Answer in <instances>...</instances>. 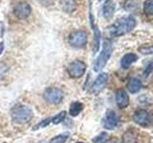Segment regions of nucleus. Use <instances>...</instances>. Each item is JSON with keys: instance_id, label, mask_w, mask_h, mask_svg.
<instances>
[{"instance_id": "6ab92c4d", "label": "nucleus", "mask_w": 153, "mask_h": 143, "mask_svg": "<svg viewBox=\"0 0 153 143\" xmlns=\"http://www.w3.org/2000/svg\"><path fill=\"white\" fill-rule=\"evenodd\" d=\"M66 114H67L66 111H62V112L59 113V114H56V116H55L52 118V122L54 124H59V123L62 122L65 119Z\"/></svg>"}, {"instance_id": "7ed1b4c3", "label": "nucleus", "mask_w": 153, "mask_h": 143, "mask_svg": "<svg viewBox=\"0 0 153 143\" xmlns=\"http://www.w3.org/2000/svg\"><path fill=\"white\" fill-rule=\"evenodd\" d=\"M112 54V44L111 41L109 39H105L103 41V46L102 50L100 52V54L99 57L96 60L94 64V71L95 72H100L102 69H103V67L106 65L108 59L110 58Z\"/></svg>"}, {"instance_id": "0eeeda50", "label": "nucleus", "mask_w": 153, "mask_h": 143, "mask_svg": "<svg viewBox=\"0 0 153 143\" xmlns=\"http://www.w3.org/2000/svg\"><path fill=\"white\" fill-rule=\"evenodd\" d=\"M118 124V116L113 110H107L102 120V125L107 130H112Z\"/></svg>"}, {"instance_id": "9b49d317", "label": "nucleus", "mask_w": 153, "mask_h": 143, "mask_svg": "<svg viewBox=\"0 0 153 143\" xmlns=\"http://www.w3.org/2000/svg\"><path fill=\"white\" fill-rule=\"evenodd\" d=\"M116 10V3L114 0H105L102 6V15L105 19H111Z\"/></svg>"}, {"instance_id": "c756f323", "label": "nucleus", "mask_w": 153, "mask_h": 143, "mask_svg": "<svg viewBox=\"0 0 153 143\" xmlns=\"http://www.w3.org/2000/svg\"><path fill=\"white\" fill-rule=\"evenodd\" d=\"M76 143H83V142H76Z\"/></svg>"}, {"instance_id": "c85d7f7f", "label": "nucleus", "mask_w": 153, "mask_h": 143, "mask_svg": "<svg viewBox=\"0 0 153 143\" xmlns=\"http://www.w3.org/2000/svg\"><path fill=\"white\" fill-rule=\"evenodd\" d=\"M149 121H151V123L153 124V112H152L151 116H150V117H149Z\"/></svg>"}, {"instance_id": "aec40b11", "label": "nucleus", "mask_w": 153, "mask_h": 143, "mask_svg": "<svg viewBox=\"0 0 153 143\" xmlns=\"http://www.w3.org/2000/svg\"><path fill=\"white\" fill-rule=\"evenodd\" d=\"M139 52L143 55H153V45H143L139 48Z\"/></svg>"}, {"instance_id": "4be33fe9", "label": "nucleus", "mask_w": 153, "mask_h": 143, "mask_svg": "<svg viewBox=\"0 0 153 143\" xmlns=\"http://www.w3.org/2000/svg\"><path fill=\"white\" fill-rule=\"evenodd\" d=\"M107 137H108L107 133H105V132L100 133L99 136H97L96 137L93 138V142L94 143H104L107 140Z\"/></svg>"}, {"instance_id": "f8f14e48", "label": "nucleus", "mask_w": 153, "mask_h": 143, "mask_svg": "<svg viewBox=\"0 0 153 143\" xmlns=\"http://www.w3.org/2000/svg\"><path fill=\"white\" fill-rule=\"evenodd\" d=\"M116 102L119 108L124 109L129 105V97L128 94L124 90L119 89L116 92Z\"/></svg>"}, {"instance_id": "39448f33", "label": "nucleus", "mask_w": 153, "mask_h": 143, "mask_svg": "<svg viewBox=\"0 0 153 143\" xmlns=\"http://www.w3.org/2000/svg\"><path fill=\"white\" fill-rule=\"evenodd\" d=\"M87 39V33L84 31H76L69 35L68 42L72 47L79 49V48H82L86 45Z\"/></svg>"}, {"instance_id": "20e7f679", "label": "nucleus", "mask_w": 153, "mask_h": 143, "mask_svg": "<svg viewBox=\"0 0 153 143\" xmlns=\"http://www.w3.org/2000/svg\"><path fill=\"white\" fill-rule=\"evenodd\" d=\"M43 98L49 104H59L63 99V92L57 88H48L43 93Z\"/></svg>"}, {"instance_id": "393cba45", "label": "nucleus", "mask_w": 153, "mask_h": 143, "mask_svg": "<svg viewBox=\"0 0 153 143\" xmlns=\"http://www.w3.org/2000/svg\"><path fill=\"white\" fill-rule=\"evenodd\" d=\"M8 71H9V67L7 66V64H5L2 61H0V78H2L3 76H5V74L8 73Z\"/></svg>"}, {"instance_id": "ddd939ff", "label": "nucleus", "mask_w": 153, "mask_h": 143, "mask_svg": "<svg viewBox=\"0 0 153 143\" xmlns=\"http://www.w3.org/2000/svg\"><path fill=\"white\" fill-rule=\"evenodd\" d=\"M137 59L138 56L135 54H132V52L124 55L121 59V67L123 69H128L134 62L137 61Z\"/></svg>"}, {"instance_id": "f257e3e1", "label": "nucleus", "mask_w": 153, "mask_h": 143, "mask_svg": "<svg viewBox=\"0 0 153 143\" xmlns=\"http://www.w3.org/2000/svg\"><path fill=\"white\" fill-rule=\"evenodd\" d=\"M136 27V19L132 15L124 16L118 19V20L112 24L108 29L110 35L112 36H121L123 35L131 32Z\"/></svg>"}, {"instance_id": "2eb2a0df", "label": "nucleus", "mask_w": 153, "mask_h": 143, "mask_svg": "<svg viewBox=\"0 0 153 143\" xmlns=\"http://www.w3.org/2000/svg\"><path fill=\"white\" fill-rule=\"evenodd\" d=\"M94 30V38H93V52L96 54L100 49V32L97 26H92Z\"/></svg>"}, {"instance_id": "6e6552de", "label": "nucleus", "mask_w": 153, "mask_h": 143, "mask_svg": "<svg viewBox=\"0 0 153 143\" xmlns=\"http://www.w3.org/2000/svg\"><path fill=\"white\" fill-rule=\"evenodd\" d=\"M31 6L26 2H21L17 4L13 9V13L18 19H26L31 14Z\"/></svg>"}, {"instance_id": "a878e982", "label": "nucleus", "mask_w": 153, "mask_h": 143, "mask_svg": "<svg viewBox=\"0 0 153 143\" xmlns=\"http://www.w3.org/2000/svg\"><path fill=\"white\" fill-rule=\"evenodd\" d=\"M51 121H52V118H47V119H45V120H42L40 123H38L37 125H36L35 127H33V130H36V129H39V128H44V127H46Z\"/></svg>"}, {"instance_id": "f03ea898", "label": "nucleus", "mask_w": 153, "mask_h": 143, "mask_svg": "<svg viewBox=\"0 0 153 143\" xmlns=\"http://www.w3.org/2000/svg\"><path fill=\"white\" fill-rule=\"evenodd\" d=\"M12 119L17 124H25L33 118V111L25 105H16L12 110Z\"/></svg>"}, {"instance_id": "4468645a", "label": "nucleus", "mask_w": 153, "mask_h": 143, "mask_svg": "<svg viewBox=\"0 0 153 143\" xmlns=\"http://www.w3.org/2000/svg\"><path fill=\"white\" fill-rule=\"evenodd\" d=\"M126 88H127V90L131 94H136V93H138L139 91L142 89V82H141V80L136 78V77L130 78L128 82H127Z\"/></svg>"}, {"instance_id": "b1692460", "label": "nucleus", "mask_w": 153, "mask_h": 143, "mask_svg": "<svg viewBox=\"0 0 153 143\" xmlns=\"http://www.w3.org/2000/svg\"><path fill=\"white\" fill-rule=\"evenodd\" d=\"M124 8H126V11H132V10L137 8V1L136 0H127L124 5Z\"/></svg>"}, {"instance_id": "412c9836", "label": "nucleus", "mask_w": 153, "mask_h": 143, "mask_svg": "<svg viewBox=\"0 0 153 143\" xmlns=\"http://www.w3.org/2000/svg\"><path fill=\"white\" fill-rule=\"evenodd\" d=\"M123 143H135V136L133 133L128 131L126 133H124V135L123 136Z\"/></svg>"}, {"instance_id": "dca6fc26", "label": "nucleus", "mask_w": 153, "mask_h": 143, "mask_svg": "<svg viewBox=\"0 0 153 143\" xmlns=\"http://www.w3.org/2000/svg\"><path fill=\"white\" fill-rule=\"evenodd\" d=\"M83 109V104L79 101H75L70 105L69 108V114L72 116H76L81 113Z\"/></svg>"}, {"instance_id": "f3484780", "label": "nucleus", "mask_w": 153, "mask_h": 143, "mask_svg": "<svg viewBox=\"0 0 153 143\" xmlns=\"http://www.w3.org/2000/svg\"><path fill=\"white\" fill-rule=\"evenodd\" d=\"M61 8L66 13H72L76 9L75 0H61Z\"/></svg>"}, {"instance_id": "9d476101", "label": "nucleus", "mask_w": 153, "mask_h": 143, "mask_svg": "<svg viewBox=\"0 0 153 143\" xmlns=\"http://www.w3.org/2000/svg\"><path fill=\"white\" fill-rule=\"evenodd\" d=\"M133 120L141 126H147L149 124V114L146 110H138L134 114Z\"/></svg>"}, {"instance_id": "a211bd4d", "label": "nucleus", "mask_w": 153, "mask_h": 143, "mask_svg": "<svg viewBox=\"0 0 153 143\" xmlns=\"http://www.w3.org/2000/svg\"><path fill=\"white\" fill-rule=\"evenodd\" d=\"M143 12L147 15H153V0H146L143 2Z\"/></svg>"}, {"instance_id": "423d86ee", "label": "nucleus", "mask_w": 153, "mask_h": 143, "mask_svg": "<svg viewBox=\"0 0 153 143\" xmlns=\"http://www.w3.org/2000/svg\"><path fill=\"white\" fill-rule=\"evenodd\" d=\"M86 71V65L84 62L80 60H75L69 64L67 72L68 74L73 78H79L81 77Z\"/></svg>"}, {"instance_id": "bb28decb", "label": "nucleus", "mask_w": 153, "mask_h": 143, "mask_svg": "<svg viewBox=\"0 0 153 143\" xmlns=\"http://www.w3.org/2000/svg\"><path fill=\"white\" fill-rule=\"evenodd\" d=\"M152 70H153V62H150V63L146 67L145 71H143V76H145V77H147L148 74L151 73Z\"/></svg>"}, {"instance_id": "7c9ffc66", "label": "nucleus", "mask_w": 153, "mask_h": 143, "mask_svg": "<svg viewBox=\"0 0 153 143\" xmlns=\"http://www.w3.org/2000/svg\"><path fill=\"white\" fill-rule=\"evenodd\" d=\"M99 1H102V0H99Z\"/></svg>"}, {"instance_id": "5701e85b", "label": "nucleus", "mask_w": 153, "mask_h": 143, "mask_svg": "<svg viewBox=\"0 0 153 143\" xmlns=\"http://www.w3.org/2000/svg\"><path fill=\"white\" fill-rule=\"evenodd\" d=\"M68 135H59L53 137L49 143H65V141L68 139Z\"/></svg>"}, {"instance_id": "cd10ccee", "label": "nucleus", "mask_w": 153, "mask_h": 143, "mask_svg": "<svg viewBox=\"0 0 153 143\" xmlns=\"http://www.w3.org/2000/svg\"><path fill=\"white\" fill-rule=\"evenodd\" d=\"M104 143H120V141L117 139V138H113V139H110L109 141H105Z\"/></svg>"}, {"instance_id": "1a4fd4ad", "label": "nucleus", "mask_w": 153, "mask_h": 143, "mask_svg": "<svg viewBox=\"0 0 153 143\" xmlns=\"http://www.w3.org/2000/svg\"><path fill=\"white\" fill-rule=\"evenodd\" d=\"M107 79H108L107 74H105V73L100 74L97 76V78L95 79V81L93 82L92 86H91V93L99 94L100 91H102L104 88V86L106 85Z\"/></svg>"}]
</instances>
